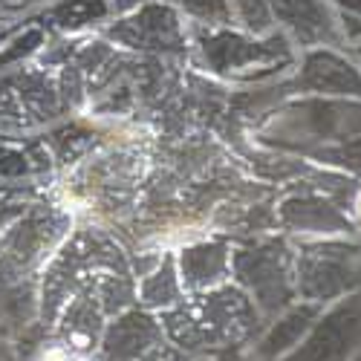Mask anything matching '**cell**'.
I'll use <instances>...</instances> for the list:
<instances>
[{
    "mask_svg": "<svg viewBox=\"0 0 361 361\" xmlns=\"http://www.w3.org/2000/svg\"><path fill=\"white\" fill-rule=\"evenodd\" d=\"M355 217H358V220H361V194H358V197H355Z\"/></svg>",
    "mask_w": 361,
    "mask_h": 361,
    "instance_id": "1",
    "label": "cell"
}]
</instances>
